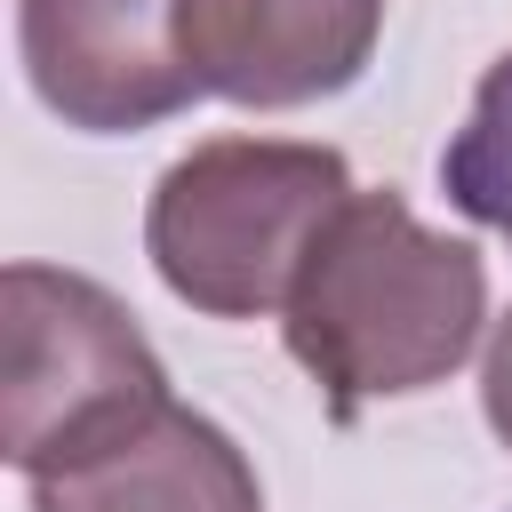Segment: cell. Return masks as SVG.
<instances>
[{
  "label": "cell",
  "mask_w": 512,
  "mask_h": 512,
  "mask_svg": "<svg viewBox=\"0 0 512 512\" xmlns=\"http://www.w3.org/2000/svg\"><path fill=\"white\" fill-rule=\"evenodd\" d=\"M0 448L24 480L72 472L168 408V368L136 312L64 264H8L0 280Z\"/></svg>",
  "instance_id": "3957f363"
},
{
  "label": "cell",
  "mask_w": 512,
  "mask_h": 512,
  "mask_svg": "<svg viewBox=\"0 0 512 512\" xmlns=\"http://www.w3.org/2000/svg\"><path fill=\"white\" fill-rule=\"evenodd\" d=\"M480 408H488V432L512 448V312L488 328V360H480Z\"/></svg>",
  "instance_id": "ba28073f"
},
{
  "label": "cell",
  "mask_w": 512,
  "mask_h": 512,
  "mask_svg": "<svg viewBox=\"0 0 512 512\" xmlns=\"http://www.w3.org/2000/svg\"><path fill=\"white\" fill-rule=\"evenodd\" d=\"M32 512H264V488L224 424L168 400L120 448L32 480Z\"/></svg>",
  "instance_id": "8992f818"
},
{
  "label": "cell",
  "mask_w": 512,
  "mask_h": 512,
  "mask_svg": "<svg viewBox=\"0 0 512 512\" xmlns=\"http://www.w3.org/2000/svg\"><path fill=\"white\" fill-rule=\"evenodd\" d=\"M176 24L208 96L296 112L368 72L384 0H176Z\"/></svg>",
  "instance_id": "5b68a950"
},
{
  "label": "cell",
  "mask_w": 512,
  "mask_h": 512,
  "mask_svg": "<svg viewBox=\"0 0 512 512\" xmlns=\"http://www.w3.org/2000/svg\"><path fill=\"white\" fill-rule=\"evenodd\" d=\"M440 192L512 248V48L480 72L472 112L440 152Z\"/></svg>",
  "instance_id": "52a82bcc"
},
{
  "label": "cell",
  "mask_w": 512,
  "mask_h": 512,
  "mask_svg": "<svg viewBox=\"0 0 512 512\" xmlns=\"http://www.w3.org/2000/svg\"><path fill=\"white\" fill-rule=\"evenodd\" d=\"M488 328V264L472 240L432 232L400 192H352L304 256L280 336L320 384L328 416L448 384Z\"/></svg>",
  "instance_id": "6da1fadb"
},
{
  "label": "cell",
  "mask_w": 512,
  "mask_h": 512,
  "mask_svg": "<svg viewBox=\"0 0 512 512\" xmlns=\"http://www.w3.org/2000/svg\"><path fill=\"white\" fill-rule=\"evenodd\" d=\"M16 48L32 96L88 136L160 128L208 96L176 0H16Z\"/></svg>",
  "instance_id": "277c9868"
},
{
  "label": "cell",
  "mask_w": 512,
  "mask_h": 512,
  "mask_svg": "<svg viewBox=\"0 0 512 512\" xmlns=\"http://www.w3.org/2000/svg\"><path fill=\"white\" fill-rule=\"evenodd\" d=\"M352 192L360 184L336 144L208 136L160 168L144 200V256L176 304L208 320H256L288 304L304 256Z\"/></svg>",
  "instance_id": "7a4b0ae2"
}]
</instances>
